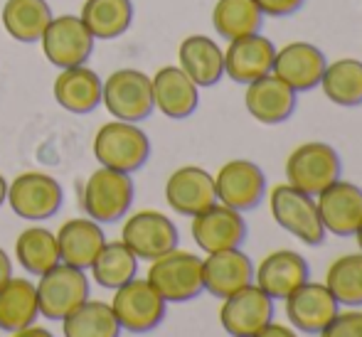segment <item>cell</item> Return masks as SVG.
Here are the masks:
<instances>
[{
	"label": "cell",
	"mask_w": 362,
	"mask_h": 337,
	"mask_svg": "<svg viewBox=\"0 0 362 337\" xmlns=\"http://www.w3.org/2000/svg\"><path fill=\"white\" fill-rule=\"evenodd\" d=\"M94 158L101 167H111L119 172H136L151 158V141L139 124L129 121H109L94 136Z\"/></svg>",
	"instance_id": "1"
},
{
	"label": "cell",
	"mask_w": 362,
	"mask_h": 337,
	"mask_svg": "<svg viewBox=\"0 0 362 337\" xmlns=\"http://www.w3.org/2000/svg\"><path fill=\"white\" fill-rule=\"evenodd\" d=\"M269 209L272 217L284 232L296 237L305 247H320L325 242V227L320 222L315 197L296 190L288 182L274 185L269 192Z\"/></svg>",
	"instance_id": "2"
},
{
	"label": "cell",
	"mask_w": 362,
	"mask_h": 337,
	"mask_svg": "<svg viewBox=\"0 0 362 337\" xmlns=\"http://www.w3.org/2000/svg\"><path fill=\"white\" fill-rule=\"evenodd\" d=\"M134 177L129 172L99 167L84 182L81 190V207L86 217L99 224H114L121 217H126L134 204Z\"/></svg>",
	"instance_id": "3"
},
{
	"label": "cell",
	"mask_w": 362,
	"mask_h": 337,
	"mask_svg": "<svg viewBox=\"0 0 362 337\" xmlns=\"http://www.w3.org/2000/svg\"><path fill=\"white\" fill-rule=\"evenodd\" d=\"M146 278L163 295L165 303H187L205 290L202 259L185 249H173L151 261Z\"/></svg>",
	"instance_id": "4"
},
{
	"label": "cell",
	"mask_w": 362,
	"mask_h": 337,
	"mask_svg": "<svg viewBox=\"0 0 362 337\" xmlns=\"http://www.w3.org/2000/svg\"><path fill=\"white\" fill-rule=\"evenodd\" d=\"M340 172H343V162L338 150L323 141L300 143L286 158V182L310 197L340 180Z\"/></svg>",
	"instance_id": "5"
},
{
	"label": "cell",
	"mask_w": 362,
	"mask_h": 337,
	"mask_svg": "<svg viewBox=\"0 0 362 337\" xmlns=\"http://www.w3.org/2000/svg\"><path fill=\"white\" fill-rule=\"evenodd\" d=\"M101 104L116 121L141 124L156 111L151 76L141 69H116L104 79Z\"/></svg>",
	"instance_id": "6"
},
{
	"label": "cell",
	"mask_w": 362,
	"mask_h": 337,
	"mask_svg": "<svg viewBox=\"0 0 362 337\" xmlns=\"http://www.w3.org/2000/svg\"><path fill=\"white\" fill-rule=\"evenodd\" d=\"M111 308L119 320L121 330L134 335H144L156 330L165 320L168 303L163 295L148 283V278H131L121 288L114 290Z\"/></svg>",
	"instance_id": "7"
},
{
	"label": "cell",
	"mask_w": 362,
	"mask_h": 337,
	"mask_svg": "<svg viewBox=\"0 0 362 337\" xmlns=\"http://www.w3.org/2000/svg\"><path fill=\"white\" fill-rule=\"evenodd\" d=\"M121 242L136 254L139 261H156L163 254L177 249L180 234L168 214L158 209H141L124 222Z\"/></svg>",
	"instance_id": "8"
},
{
	"label": "cell",
	"mask_w": 362,
	"mask_h": 337,
	"mask_svg": "<svg viewBox=\"0 0 362 337\" xmlns=\"http://www.w3.org/2000/svg\"><path fill=\"white\" fill-rule=\"evenodd\" d=\"M35 288H37V308L42 318L59 320V323L89 298L86 273L62 261L40 276V283H35Z\"/></svg>",
	"instance_id": "9"
},
{
	"label": "cell",
	"mask_w": 362,
	"mask_h": 337,
	"mask_svg": "<svg viewBox=\"0 0 362 337\" xmlns=\"http://www.w3.org/2000/svg\"><path fill=\"white\" fill-rule=\"evenodd\" d=\"M5 202L18 217L28 219V222H42L62 209L64 190L52 175L30 170L8 182V200Z\"/></svg>",
	"instance_id": "10"
},
{
	"label": "cell",
	"mask_w": 362,
	"mask_h": 337,
	"mask_svg": "<svg viewBox=\"0 0 362 337\" xmlns=\"http://www.w3.org/2000/svg\"><path fill=\"white\" fill-rule=\"evenodd\" d=\"M42 54L57 69L86 64L94 52V35L86 30L79 15H54L42 35Z\"/></svg>",
	"instance_id": "11"
},
{
	"label": "cell",
	"mask_w": 362,
	"mask_h": 337,
	"mask_svg": "<svg viewBox=\"0 0 362 337\" xmlns=\"http://www.w3.org/2000/svg\"><path fill=\"white\" fill-rule=\"evenodd\" d=\"M276 300L269 298L259 285L249 283L247 288L222 298L219 305V325L229 337H254L274 320Z\"/></svg>",
	"instance_id": "12"
},
{
	"label": "cell",
	"mask_w": 362,
	"mask_h": 337,
	"mask_svg": "<svg viewBox=\"0 0 362 337\" xmlns=\"http://www.w3.org/2000/svg\"><path fill=\"white\" fill-rule=\"evenodd\" d=\"M215 192L219 204H227L242 214L252 212L267 197V175L257 162L237 158L217 170Z\"/></svg>",
	"instance_id": "13"
},
{
	"label": "cell",
	"mask_w": 362,
	"mask_h": 337,
	"mask_svg": "<svg viewBox=\"0 0 362 337\" xmlns=\"http://www.w3.org/2000/svg\"><path fill=\"white\" fill-rule=\"evenodd\" d=\"M190 219H192L190 234L197 247H200V252L205 254L239 249L247 242V234H249L247 219H244L242 212L227 207V204L215 202L205 212L195 214Z\"/></svg>",
	"instance_id": "14"
},
{
	"label": "cell",
	"mask_w": 362,
	"mask_h": 337,
	"mask_svg": "<svg viewBox=\"0 0 362 337\" xmlns=\"http://www.w3.org/2000/svg\"><path fill=\"white\" fill-rule=\"evenodd\" d=\"M284 303H286L288 325L296 333L305 335H318L340 313V303L328 290V285L315 283L310 278L300 283Z\"/></svg>",
	"instance_id": "15"
},
{
	"label": "cell",
	"mask_w": 362,
	"mask_h": 337,
	"mask_svg": "<svg viewBox=\"0 0 362 337\" xmlns=\"http://www.w3.org/2000/svg\"><path fill=\"white\" fill-rule=\"evenodd\" d=\"M165 202L182 217H195L217 202L215 175L200 165H182L165 180Z\"/></svg>",
	"instance_id": "16"
},
{
	"label": "cell",
	"mask_w": 362,
	"mask_h": 337,
	"mask_svg": "<svg viewBox=\"0 0 362 337\" xmlns=\"http://www.w3.org/2000/svg\"><path fill=\"white\" fill-rule=\"evenodd\" d=\"M308 278L310 266L305 256L291 249H276L254 264V285H259L274 300H286Z\"/></svg>",
	"instance_id": "17"
},
{
	"label": "cell",
	"mask_w": 362,
	"mask_h": 337,
	"mask_svg": "<svg viewBox=\"0 0 362 337\" xmlns=\"http://www.w3.org/2000/svg\"><path fill=\"white\" fill-rule=\"evenodd\" d=\"M320 222L335 237H353L362 222V187L348 180H335L315 195Z\"/></svg>",
	"instance_id": "18"
},
{
	"label": "cell",
	"mask_w": 362,
	"mask_h": 337,
	"mask_svg": "<svg viewBox=\"0 0 362 337\" xmlns=\"http://www.w3.org/2000/svg\"><path fill=\"white\" fill-rule=\"evenodd\" d=\"M274 57H276V45L262 32L232 40L224 49V76L247 86L272 74Z\"/></svg>",
	"instance_id": "19"
},
{
	"label": "cell",
	"mask_w": 362,
	"mask_h": 337,
	"mask_svg": "<svg viewBox=\"0 0 362 337\" xmlns=\"http://www.w3.org/2000/svg\"><path fill=\"white\" fill-rule=\"evenodd\" d=\"M325 64H328V57L323 54V49L298 40V42L276 47L272 74H276L281 81H286L296 94H300V91L318 89Z\"/></svg>",
	"instance_id": "20"
},
{
	"label": "cell",
	"mask_w": 362,
	"mask_h": 337,
	"mask_svg": "<svg viewBox=\"0 0 362 337\" xmlns=\"http://www.w3.org/2000/svg\"><path fill=\"white\" fill-rule=\"evenodd\" d=\"M153 106L173 121L190 119L200 104V86L190 79L177 64L160 67L151 76Z\"/></svg>",
	"instance_id": "21"
},
{
	"label": "cell",
	"mask_w": 362,
	"mask_h": 337,
	"mask_svg": "<svg viewBox=\"0 0 362 337\" xmlns=\"http://www.w3.org/2000/svg\"><path fill=\"white\" fill-rule=\"evenodd\" d=\"M296 99L298 94L276 74H267L252 81L244 91V106L249 116L264 126H279L288 121L296 111Z\"/></svg>",
	"instance_id": "22"
},
{
	"label": "cell",
	"mask_w": 362,
	"mask_h": 337,
	"mask_svg": "<svg viewBox=\"0 0 362 337\" xmlns=\"http://www.w3.org/2000/svg\"><path fill=\"white\" fill-rule=\"evenodd\" d=\"M202 283L210 295L227 298L254 283V261L247 252H242V247L207 254L202 259Z\"/></svg>",
	"instance_id": "23"
},
{
	"label": "cell",
	"mask_w": 362,
	"mask_h": 337,
	"mask_svg": "<svg viewBox=\"0 0 362 337\" xmlns=\"http://www.w3.org/2000/svg\"><path fill=\"white\" fill-rule=\"evenodd\" d=\"M101 89L104 81L94 69H89L86 64L69 69H59L57 79L52 84L54 101L62 106L64 111L76 116L91 114L94 109H99L101 104Z\"/></svg>",
	"instance_id": "24"
},
{
	"label": "cell",
	"mask_w": 362,
	"mask_h": 337,
	"mask_svg": "<svg viewBox=\"0 0 362 337\" xmlns=\"http://www.w3.org/2000/svg\"><path fill=\"white\" fill-rule=\"evenodd\" d=\"M106 244L104 229L99 222L89 217L67 219L57 232V247H59V261L67 266L86 271L94 264L96 254Z\"/></svg>",
	"instance_id": "25"
},
{
	"label": "cell",
	"mask_w": 362,
	"mask_h": 337,
	"mask_svg": "<svg viewBox=\"0 0 362 337\" xmlns=\"http://www.w3.org/2000/svg\"><path fill=\"white\" fill-rule=\"evenodd\" d=\"M177 67L197 86H215L224 76V49L207 35H187L177 47Z\"/></svg>",
	"instance_id": "26"
},
{
	"label": "cell",
	"mask_w": 362,
	"mask_h": 337,
	"mask_svg": "<svg viewBox=\"0 0 362 337\" xmlns=\"http://www.w3.org/2000/svg\"><path fill=\"white\" fill-rule=\"evenodd\" d=\"M40 315L37 308V288L33 280L10 276L0 285V330L15 333L33 325Z\"/></svg>",
	"instance_id": "27"
},
{
	"label": "cell",
	"mask_w": 362,
	"mask_h": 337,
	"mask_svg": "<svg viewBox=\"0 0 362 337\" xmlns=\"http://www.w3.org/2000/svg\"><path fill=\"white\" fill-rule=\"evenodd\" d=\"M47 0H5L3 5V28L15 42H40L52 20Z\"/></svg>",
	"instance_id": "28"
},
{
	"label": "cell",
	"mask_w": 362,
	"mask_h": 337,
	"mask_svg": "<svg viewBox=\"0 0 362 337\" xmlns=\"http://www.w3.org/2000/svg\"><path fill=\"white\" fill-rule=\"evenodd\" d=\"M79 18L94 35V40H116L134 23V3L131 0H84Z\"/></svg>",
	"instance_id": "29"
},
{
	"label": "cell",
	"mask_w": 362,
	"mask_h": 337,
	"mask_svg": "<svg viewBox=\"0 0 362 337\" xmlns=\"http://www.w3.org/2000/svg\"><path fill=\"white\" fill-rule=\"evenodd\" d=\"M320 89L325 99L335 106L353 109L362 104V62L355 57H340L335 62L325 64V71L320 76Z\"/></svg>",
	"instance_id": "30"
},
{
	"label": "cell",
	"mask_w": 362,
	"mask_h": 337,
	"mask_svg": "<svg viewBox=\"0 0 362 337\" xmlns=\"http://www.w3.org/2000/svg\"><path fill=\"white\" fill-rule=\"evenodd\" d=\"M212 25L227 42L262 32L264 13L254 0H217L212 8Z\"/></svg>",
	"instance_id": "31"
},
{
	"label": "cell",
	"mask_w": 362,
	"mask_h": 337,
	"mask_svg": "<svg viewBox=\"0 0 362 337\" xmlns=\"http://www.w3.org/2000/svg\"><path fill=\"white\" fill-rule=\"evenodd\" d=\"M15 256L28 273L42 276L59 264L57 234L45 227H28L15 239Z\"/></svg>",
	"instance_id": "32"
},
{
	"label": "cell",
	"mask_w": 362,
	"mask_h": 337,
	"mask_svg": "<svg viewBox=\"0 0 362 337\" xmlns=\"http://www.w3.org/2000/svg\"><path fill=\"white\" fill-rule=\"evenodd\" d=\"M64 337H119L121 325L111 303L86 298L62 320Z\"/></svg>",
	"instance_id": "33"
},
{
	"label": "cell",
	"mask_w": 362,
	"mask_h": 337,
	"mask_svg": "<svg viewBox=\"0 0 362 337\" xmlns=\"http://www.w3.org/2000/svg\"><path fill=\"white\" fill-rule=\"evenodd\" d=\"M89 271L101 288L116 290L124 283H129L131 278H136V273H139V259H136V254L121 239L119 242H106L101 247V252L96 254Z\"/></svg>",
	"instance_id": "34"
},
{
	"label": "cell",
	"mask_w": 362,
	"mask_h": 337,
	"mask_svg": "<svg viewBox=\"0 0 362 337\" xmlns=\"http://www.w3.org/2000/svg\"><path fill=\"white\" fill-rule=\"evenodd\" d=\"M325 285L340 305L360 308L362 305V252L343 254L325 271Z\"/></svg>",
	"instance_id": "35"
},
{
	"label": "cell",
	"mask_w": 362,
	"mask_h": 337,
	"mask_svg": "<svg viewBox=\"0 0 362 337\" xmlns=\"http://www.w3.org/2000/svg\"><path fill=\"white\" fill-rule=\"evenodd\" d=\"M318 337H362V310L358 308L340 310V313L320 330Z\"/></svg>",
	"instance_id": "36"
},
{
	"label": "cell",
	"mask_w": 362,
	"mask_h": 337,
	"mask_svg": "<svg viewBox=\"0 0 362 337\" xmlns=\"http://www.w3.org/2000/svg\"><path fill=\"white\" fill-rule=\"evenodd\" d=\"M259 5V10L264 13V18H291L305 5V0H254Z\"/></svg>",
	"instance_id": "37"
},
{
	"label": "cell",
	"mask_w": 362,
	"mask_h": 337,
	"mask_svg": "<svg viewBox=\"0 0 362 337\" xmlns=\"http://www.w3.org/2000/svg\"><path fill=\"white\" fill-rule=\"evenodd\" d=\"M254 337H298V333H296L291 325H281V323H269L267 328H262Z\"/></svg>",
	"instance_id": "38"
},
{
	"label": "cell",
	"mask_w": 362,
	"mask_h": 337,
	"mask_svg": "<svg viewBox=\"0 0 362 337\" xmlns=\"http://www.w3.org/2000/svg\"><path fill=\"white\" fill-rule=\"evenodd\" d=\"M10 337H54L52 333H49L47 328H40V325H28V328H23V330H15Z\"/></svg>",
	"instance_id": "39"
},
{
	"label": "cell",
	"mask_w": 362,
	"mask_h": 337,
	"mask_svg": "<svg viewBox=\"0 0 362 337\" xmlns=\"http://www.w3.org/2000/svg\"><path fill=\"white\" fill-rule=\"evenodd\" d=\"M10 276H13V261H10L8 254L0 249V285H3L5 280L10 278Z\"/></svg>",
	"instance_id": "40"
},
{
	"label": "cell",
	"mask_w": 362,
	"mask_h": 337,
	"mask_svg": "<svg viewBox=\"0 0 362 337\" xmlns=\"http://www.w3.org/2000/svg\"><path fill=\"white\" fill-rule=\"evenodd\" d=\"M5 200H8V180L0 175V207H3Z\"/></svg>",
	"instance_id": "41"
},
{
	"label": "cell",
	"mask_w": 362,
	"mask_h": 337,
	"mask_svg": "<svg viewBox=\"0 0 362 337\" xmlns=\"http://www.w3.org/2000/svg\"><path fill=\"white\" fill-rule=\"evenodd\" d=\"M355 239H358V247H360V252H362V222H360V227H358V232L353 234Z\"/></svg>",
	"instance_id": "42"
}]
</instances>
